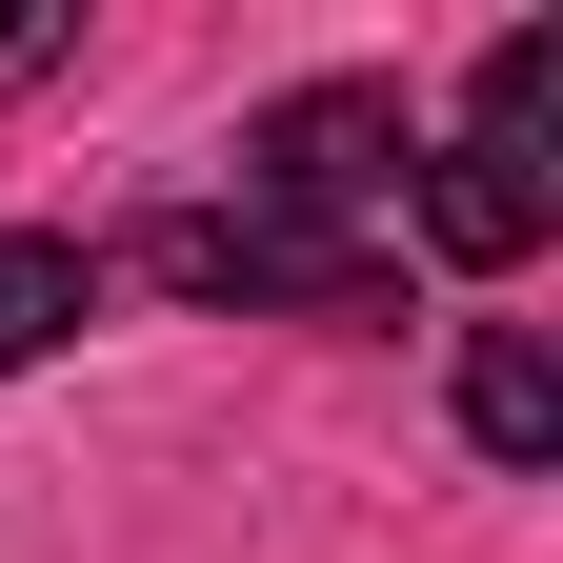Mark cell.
<instances>
[{
    "label": "cell",
    "instance_id": "6da1fadb",
    "mask_svg": "<svg viewBox=\"0 0 563 563\" xmlns=\"http://www.w3.org/2000/svg\"><path fill=\"white\" fill-rule=\"evenodd\" d=\"M141 282L162 302H262V322H383L402 302V242L363 222H282V201H181V222H141Z\"/></svg>",
    "mask_w": 563,
    "mask_h": 563
},
{
    "label": "cell",
    "instance_id": "7a4b0ae2",
    "mask_svg": "<svg viewBox=\"0 0 563 563\" xmlns=\"http://www.w3.org/2000/svg\"><path fill=\"white\" fill-rule=\"evenodd\" d=\"M543 121H563V21H504L483 41V101H463V141L422 162V242L443 262H543V222H563V181H543Z\"/></svg>",
    "mask_w": 563,
    "mask_h": 563
},
{
    "label": "cell",
    "instance_id": "3957f363",
    "mask_svg": "<svg viewBox=\"0 0 563 563\" xmlns=\"http://www.w3.org/2000/svg\"><path fill=\"white\" fill-rule=\"evenodd\" d=\"M402 81H302V101H262L242 121V201H282V222H363L383 242V201H402Z\"/></svg>",
    "mask_w": 563,
    "mask_h": 563
},
{
    "label": "cell",
    "instance_id": "277c9868",
    "mask_svg": "<svg viewBox=\"0 0 563 563\" xmlns=\"http://www.w3.org/2000/svg\"><path fill=\"white\" fill-rule=\"evenodd\" d=\"M463 443H483V463H563V363H543L523 322L463 342Z\"/></svg>",
    "mask_w": 563,
    "mask_h": 563
},
{
    "label": "cell",
    "instance_id": "5b68a950",
    "mask_svg": "<svg viewBox=\"0 0 563 563\" xmlns=\"http://www.w3.org/2000/svg\"><path fill=\"white\" fill-rule=\"evenodd\" d=\"M81 322H101V242H41L21 222V242H0V383H21L41 342H81Z\"/></svg>",
    "mask_w": 563,
    "mask_h": 563
},
{
    "label": "cell",
    "instance_id": "8992f818",
    "mask_svg": "<svg viewBox=\"0 0 563 563\" xmlns=\"http://www.w3.org/2000/svg\"><path fill=\"white\" fill-rule=\"evenodd\" d=\"M60 60H81V0H0V101L60 81Z\"/></svg>",
    "mask_w": 563,
    "mask_h": 563
}]
</instances>
